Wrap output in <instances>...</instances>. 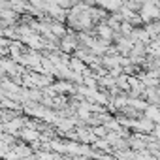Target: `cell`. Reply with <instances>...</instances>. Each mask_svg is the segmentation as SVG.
Returning <instances> with one entry per match:
<instances>
[{"label":"cell","mask_w":160,"mask_h":160,"mask_svg":"<svg viewBox=\"0 0 160 160\" xmlns=\"http://www.w3.org/2000/svg\"><path fill=\"white\" fill-rule=\"evenodd\" d=\"M58 42H60V49H62L64 53H72V51H75L77 45H79L77 34H64Z\"/></svg>","instance_id":"obj_1"}]
</instances>
